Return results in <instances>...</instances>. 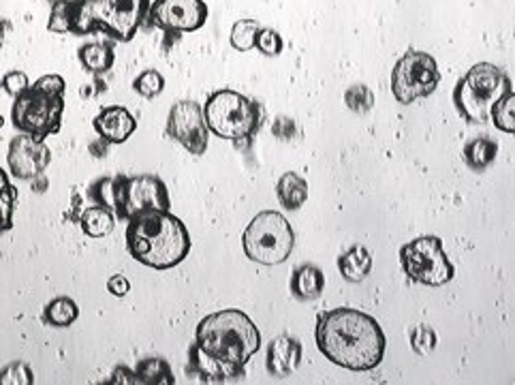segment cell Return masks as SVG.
Returning a JSON list of instances; mask_svg holds the SVG:
<instances>
[{
	"instance_id": "cell-1",
	"label": "cell",
	"mask_w": 515,
	"mask_h": 385,
	"mask_svg": "<svg viewBox=\"0 0 515 385\" xmlns=\"http://www.w3.org/2000/svg\"><path fill=\"white\" fill-rule=\"evenodd\" d=\"M261 347V332L246 313L225 309L204 317L189 347V371L204 383L238 381Z\"/></svg>"
},
{
	"instance_id": "cell-2",
	"label": "cell",
	"mask_w": 515,
	"mask_h": 385,
	"mask_svg": "<svg viewBox=\"0 0 515 385\" xmlns=\"http://www.w3.org/2000/svg\"><path fill=\"white\" fill-rule=\"evenodd\" d=\"M315 341L324 358L353 373L374 371L383 362L387 350L378 321L347 306L319 315Z\"/></svg>"
},
{
	"instance_id": "cell-3",
	"label": "cell",
	"mask_w": 515,
	"mask_h": 385,
	"mask_svg": "<svg viewBox=\"0 0 515 385\" xmlns=\"http://www.w3.org/2000/svg\"><path fill=\"white\" fill-rule=\"evenodd\" d=\"M127 251L152 270H171L189 257L192 240L184 223L169 210L129 218Z\"/></svg>"
},
{
	"instance_id": "cell-4",
	"label": "cell",
	"mask_w": 515,
	"mask_h": 385,
	"mask_svg": "<svg viewBox=\"0 0 515 385\" xmlns=\"http://www.w3.org/2000/svg\"><path fill=\"white\" fill-rule=\"evenodd\" d=\"M150 0H71V35L105 33L129 43L148 18Z\"/></svg>"
},
{
	"instance_id": "cell-5",
	"label": "cell",
	"mask_w": 515,
	"mask_h": 385,
	"mask_svg": "<svg viewBox=\"0 0 515 385\" xmlns=\"http://www.w3.org/2000/svg\"><path fill=\"white\" fill-rule=\"evenodd\" d=\"M204 118L210 133L227 139L236 145L253 142V138L261 131L265 121V107L242 92L222 88L212 92L204 106Z\"/></svg>"
},
{
	"instance_id": "cell-6",
	"label": "cell",
	"mask_w": 515,
	"mask_h": 385,
	"mask_svg": "<svg viewBox=\"0 0 515 385\" xmlns=\"http://www.w3.org/2000/svg\"><path fill=\"white\" fill-rule=\"evenodd\" d=\"M511 88V80L501 67L477 62L457 80L454 106L466 122L483 124L490 121V107Z\"/></svg>"
},
{
	"instance_id": "cell-7",
	"label": "cell",
	"mask_w": 515,
	"mask_h": 385,
	"mask_svg": "<svg viewBox=\"0 0 515 385\" xmlns=\"http://www.w3.org/2000/svg\"><path fill=\"white\" fill-rule=\"evenodd\" d=\"M293 227H291L287 216L276 210L259 212L242 233L244 255L254 263H285L293 253Z\"/></svg>"
},
{
	"instance_id": "cell-8",
	"label": "cell",
	"mask_w": 515,
	"mask_h": 385,
	"mask_svg": "<svg viewBox=\"0 0 515 385\" xmlns=\"http://www.w3.org/2000/svg\"><path fill=\"white\" fill-rule=\"evenodd\" d=\"M400 265L413 283L424 287H443L456 277V268L447 257L439 236H419L400 248Z\"/></svg>"
},
{
	"instance_id": "cell-9",
	"label": "cell",
	"mask_w": 515,
	"mask_h": 385,
	"mask_svg": "<svg viewBox=\"0 0 515 385\" xmlns=\"http://www.w3.org/2000/svg\"><path fill=\"white\" fill-rule=\"evenodd\" d=\"M113 215L121 221L148 215L156 210H169V191L159 176H113Z\"/></svg>"
},
{
	"instance_id": "cell-10",
	"label": "cell",
	"mask_w": 515,
	"mask_h": 385,
	"mask_svg": "<svg viewBox=\"0 0 515 385\" xmlns=\"http://www.w3.org/2000/svg\"><path fill=\"white\" fill-rule=\"evenodd\" d=\"M65 97H51L28 86L22 95L13 98L12 121L20 133L33 135L36 139L56 135L62 127Z\"/></svg>"
},
{
	"instance_id": "cell-11",
	"label": "cell",
	"mask_w": 515,
	"mask_h": 385,
	"mask_svg": "<svg viewBox=\"0 0 515 385\" xmlns=\"http://www.w3.org/2000/svg\"><path fill=\"white\" fill-rule=\"evenodd\" d=\"M441 84V71L434 56L428 51L409 50L394 65L392 71V92L395 101L402 106L430 97Z\"/></svg>"
},
{
	"instance_id": "cell-12",
	"label": "cell",
	"mask_w": 515,
	"mask_h": 385,
	"mask_svg": "<svg viewBox=\"0 0 515 385\" xmlns=\"http://www.w3.org/2000/svg\"><path fill=\"white\" fill-rule=\"evenodd\" d=\"M207 4L204 0H154L148 9V24L169 35L195 33L207 22Z\"/></svg>"
},
{
	"instance_id": "cell-13",
	"label": "cell",
	"mask_w": 515,
	"mask_h": 385,
	"mask_svg": "<svg viewBox=\"0 0 515 385\" xmlns=\"http://www.w3.org/2000/svg\"><path fill=\"white\" fill-rule=\"evenodd\" d=\"M168 135L174 142L184 145L191 154H206L210 142V129L204 118V107L197 101H180L169 109Z\"/></svg>"
},
{
	"instance_id": "cell-14",
	"label": "cell",
	"mask_w": 515,
	"mask_h": 385,
	"mask_svg": "<svg viewBox=\"0 0 515 385\" xmlns=\"http://www.w3.org/2000/svg\"><path fill=\"white\" fill-rule=\"evenodd\" d=\"M51 163V150L43 139H36L33 135H18L12 139L7 153V165L13 178L33 180L41 176Z\"/></svg>"
},
{
	"instance_id": "cell-15",
	"label": "cell",
	"mask_w": 515,
	"mask_h": 385,
	"mask_svg": "<svg viewBox=\"0 0 515 385\" xmlns=\"http://www.w3.org/2000/svg\"><path fill=\"white\" fill-rule=\"evenodd\" d=\"M92 127H95L98 138L105 139L107 144L118 145L127 142L137 131V121H135V116L127 107L109 106L97 114Z\"/></svg>"
},
{
	"instance_id": "cell-16",
	"label": "cell",
	"mask_w": 515,
	"mask_h": 385,
	"mask_svg": "<svg viewBox=\"0 0 515 385\" xmlns=\"http://www.w3.org/2000/svg\"><path fill=\"white\" fill-rule=\"evenodd\" d=\"M301 342L298 338L283 334L276 336L268 347V358H265V366L272 377L285 379L293 374L300 368L301 362Z\"/></svg>"
},
{
	"instance_id": "cell-17",
	"label": "cell",
	"mask_w": 515,
	"mask_h": 385,
	"mask_svg": "<svg viewBox=\"0 0 515 385\" xmlns=\"http://www.w3.org/2000/svg\"><path fill=\"white\" fill-rule=\"evenodd\" d=\"M325 291V274L319 265L304 263L291 277V295L300 302L321 298Z\"/></svg>"
},
{
	"instance_id": "cell-18",
	"label": "cell",
	"mask_w": 515,
	"mask_h": 385,
	"mask_svg": "<svg viewBox=\"0 0 515 385\" xmlns=\"http://www.w3.org/2000/svg\"><path fill=\"white\" fill-rule=\"evenodd\" d=\"M338 270L348 283H362L372 270V253L362 244H355L338 257Z\"/></svg>"
},
{
	"instance_id": "cell-19",
	"label": "cell",
	"mask_w": 515,
	"mask_h": 385,
	"mask_svg": "<svg viewBox=\"0 0 515 385\" xmlns=\"http://www.w3.org/2000/svg\"><path fill=\"white\" fill-rule=\"evenodd\" d=\"M276 197L285 210H300L308 200V182L295 171H285L276 182Z\"/></svg>"
},
{
	"instance_id": "cell-20",
	"label": "cell",
	"mask_w": 515,
	"mask_h": 385,
	"mask_svg": "<svg viewBox=\"0 0 515 385\" xmlns=\"http://www.w3.org/2000/svg\"><path fill=\"white\" fill-rule=\"evenodd\" d=\"M77 59H80L84 71L92 73V75H105V73L113 67L116 54H113L112 43L90 41V43L82 45V48L77 50Z\"/></svg>"
},
{
	"instance_id": "cell-21",
	"label": "cell",
	"mask_w": 515,
	"mask_h": 385,
	"mask_svg": "<svg viewBox=\"0 0 515 385\" xmlns=\"http://www.w3.org/2000/svg\"><path fill=\"white\" fill-rule=\"evenodd\" d=\"M498 157V142L490 138H475L471 139L462 150V161L471 171L481 174L486 171Z\"/></svg>"
},
{
	"instance_id": "cell-22",
	"label": "cell",
	"mask_w": 515,
	"mask_h": 385,
	"mask_svg": "<svg viewBox=\"0 0 515 385\" xmlns=\"http://www.w3.org/2000/svg\"><path fill=\"white\" fill-rule=\"evenodd\" d=\"M77 223H80L82 232H84L88 238H103L107 236V233H112L113 227H116V215H113V210H109V208L95 204L84 208V210L80 212Z\"/></svg>"
},
{
	"instance_id": "cell-23",
	"label": "cell",
	"mask_w": 515,
	"mask_h": 385,
	"mask_svg": "<svg viewBox=\"0 0 515 385\" xmlns=\"http://www.w3.org/2000/svg\"><path fill=\"white\" fill-rule=\"evenodd\" d=\"M137 374V383L145 385H174L176 377L171 371L169 362L163 358H145L135 366Z\"/></svg>"
},
{
	"instance_id": "cell-24",
	"label": "cell",
	"mask_w": 515,
	"mask_h": 385,
	"mask_svg": "<svg viewBox=\"0 0 515 385\" xmlns=\"http://www.w3.org/2000/svg\"><path fill=\"white\" fill-rule=\"evenodd\" d=\"M77 317H80V306L66 295L48 302L43 309V321L51 327H69L75 324Z\"/></svg>"
},
{
	"instance_id": "cell-25",
	"label": "cell",
	"mask_w": 515,
	"mask_h": 385,
	"mask_svg": "<svg viewBox=\"0 0 515 385\" xmlns=\"http://www.w3.org/2000/svg\"><path fill=\"white\" fill-rule=\"evenodd\" d=\"M15 201H18V189L9 180V174L0 168V233L9 232L13 227Z\"/></svg>"
},
{
	"instance_id": "cell-26",
	"label": "cell",
	"mask_w": 515,
	"mask_h": 385,
	"mask_svg": "<svg viewBox=\"0 0 515 385\" xmlns=\"http://www.w3.org/2000/svg\"><path fill=\"white\" fill-rule=\"evenodd\" d=\"M490 118H492L494 127H496L498 131L509 133V135L515 131V92H513V88L511 90L504 92V95L490 107Z\"/></svg>"
},
{
	"instance_id": "cell-27",
	"label": "cell",
	"mask_w": 515,
	"mask_h": 385,
	"mask_svg": "<svg viewBox=\"0 0 515 385\" xmlns=\"http://www.w3.org/2000/svg\"><path fill=\"white\" fill-rule=\"evenodd\" d=\"M261 30V24L259 20L253 18H242L233 24L231 35H229V41H231L233 50L238 51H248L254 48V39H257V33Z\"/></svg>"
},
{
	"instance_id": "cell-28",
	"label": "cell",
	"mask_w": 515,
	"mask_h": 385,
	"mask_svg": "<svg viewBox=\"0 0 515 385\" xmlns=\"http://www.w3.org/2000/svg\"><path fill=\"white\" fill-rule=\"evenodd\" d=\"M345 106L353 114H368L374 107V95L366 84H353L345 90Z\"/></svg>"
},
{
	"instance_id": "cell-29",
	"label": "cell",
	"mask_w": 515,
	"mask_h": 385,
	"mask_svg": "<svg viewBox=\"0 0 515 385\" xmlns=\"http://www.w3.org/2000/svg\"><path fill=\"white\" fill-rule=\"evenodd\" d=\"M133 90L145 98L159 97L165 90L163 73H159L156 69H145L144 73H139L133 82Z\"/></svg>"
},
{
	"instance_id": "cell-30",
	"label": "cell",
	"mask_w": 515,
	"mask_h": 385,
	"mask_svg": "<svg viewBox=\"0 0 515 385\" xmlns=\"http://www.w3.org/2000/svg\"><path fill=\"white\" fill-rule=\"evenodd\" d=\"M48 30L59 35L71 33V0H54V3H51Z\"/></svg>"
},
{
	"instance_id": "cell-31",
	"label": "cell",
	"mask_w": 515,
	"mask_h": 385,
	"mask_svg": "<svg viewBox=\"0 0 515 385\" xmlns=\"http://www.w3.org/2000/svg\"><path fill=\"white\" fill-rule=\"evenodd\" d=\"M436 342H439V338H436V332L432 330L430 326L421 324L415 327L413 334H410V347H413V351L421 358L430 356V353L436 350Z\"/></svg>"
},
{
	"instance_id": "cell-32",
	"label": "cell",
	"mask_w": 515,
	"mask_h": 385,
	"mask_svg": "<svg viewBox=\"0 0 515 385\" xmlns=\"http://www.w3.org/2000/svg\"><path fill=\"white\" fill-rule=\"evenodd\" d=\"M254 48L261 51L263 56H280L283 54L285 41L274 28H263L261 26V30L257 33V39H254Z\"/></svg>"
},
{
	"instance_id": "cell-33",
	"label": "cell",
	"mask_w": 515,
	"mask_h": 385,
	"mask_svg": "<svg viewBox=\"0 0 515 385\" xmlns=\"http://www.w3.org/2000/svg\"><path fill=\"white\" fill-rule=\"evenodd\" d=\"M112 176H105V178H98L88 186V200L95 201L97 206L109 208L113 210V191H112Z\"/></svg>"
},
{
	"instance_id": "cell-34",
	"label": "cell",
	"mask_w": 515,
	"mask_h": 385,
	"mask_svg": "<svg viewBox=\"0 0 515 385\" xmlns=\"http://www.w3.org/2000/svg\"><path fill=\"white\" fill-rule=\"evenodd\" d=\"M0 383H13V385H33L35 374L30 371L28 364L13 362L0 371Z\"/></svg>"
},
{
	"instance_id": "cell-35",
	"label": "cell",
	"mask_w": 515,
	"mask_h": 385,
	"mask_svg": "<svg viewBox=\"0 0 515 385\" xmlns=\"http://www.w3.org/2000/svg\"><path fill=\"white\" fill-rule=\"evenodd\" d=\"M28 86H30L28 75H26L24 71H9V73H4L3 80H0V88H3V90L13 98L18 95H22Z\"/></svg>"
},
{
	"instance_id": "cell-36",
	"label": "cell",
	"mask_w": 515,
	"mask_h": 385,
	"mask_svg": "<svg viewBox=\"0 0 515 385\" xmlns=\"http://www.w3.org/2000/svg\"><path fill=\"white\" fill-rule=\"evenodd\" d=\"M33 86L36 88V90L45 92V95H51V97H65V90H66L65 77L56 75V73H50V75L39 77V80H36Z\"/></svg>"
},
{
	"instance_id": "cell-37",
	"label": "cell",
	"mask_w": 515,
	"mask_h": 385,
	"mask_svg": "<svg viewBox=\"0 0 515 385\" xmlns=\"http://www.w3.org/2000/svg\"><path fill=\"white\" fill-rule=\"evenodd\" d=\"M272 133L280 142H291L298 135V124L291 116H276L272 122Z\"/></svg>"
},
{
	"instance_id": "cell-38",
	"label": "cell",
	"mask_w": 515,
	"mask_h": 385,
	"mask_svg": "<svg viewBox=\"0 0 515 385\" xmlns=\"http://www.w3.org/2000/svg\"><path fill=\"white\" fill-rule=\"evenodd\" d=\"M107 291L112 295H116V298H124V295L131 291V283H129V279L122 277V274H113V277H109L107 280Z\"/></svg>"
},
{
	"instance_id": "cell-39",
	"label": "cell",
	"mask_w": 515,
	"mask_h": 385,
	"mask_svg": "<svg viewBox=\"0 0 515 385\" xmlns=\"http://www.w3.org/2000/svg\"><path fill=\"white\" fill-rule=\"evenodd\" d=\"M107 383H137V374L131 368L127 366H118L116 371L112 373V379H107Z\"/></svg>"
},
{
	"instance_id": "cell-40",
	"label": "cell",
	"mask_w": 515,
	"mask_h": 385,
	"mask_svg": "<svg viewBox=\"0 0 515 385\" xmlns=\"http://www.w3.org/2000/svg\"><path fill=\"white\" fill-rule=\"evenodd\" d=\"M109 145H112V144H107L105 139L98 138V139H95V142H90V145H88V150H90V154L95 159H103V157H107Z\"/></svg>"
},
{
	"instance_id": "cell-41",
	"label": "cell",
	"mask_w": 515,
	"mask_h": 385,
	"mask_svg": "<svg viewBox=\"0 0 515 385\" xmlns=\"http://www.w3.org/2000/svg\"><path fill=\"white\" fill-rule=\"evenodd\" d=\"M103 90H107V86L98 84L97 88H92V84H84V86H82L80 95H82V97H84V98H90V97H97V95H98V92H103Z\"/></svg>"
},
{
	"instance_id": "cell-42",
	"label": "cell",
	"mask_w": 515,
	"mask_h": 385,
	"mask_svg": "<svg viewBox=\"0 0 515 385\" xmlns=\"http://www.w3.org/2000/svg\"><path fill=\"white\" fill-rule=\"evenodd\" d=\"M35 182H33V191L35 192H45L48 191V178H45L43 174L41 176H36V178H33Z\"/></svg>"
},
{
	"instance_id": "cell-43",
	"label": "cell",
	"mask_w": 515,
	"mask_h": 385,
	"mask_svg": "<svg viewBox=\"0 0 515 385\" xmlns=\"http://www.w3.org/2000/svg\"><path fill=\"white\" fill-rule=\"evenodd\" d=\"M4 28H7V22H3V20H0V39L4 36Z\"/></svg>"
},
{
	"instance_id": "cell-44",
	"label": "cell",
	"mask_w": 515,
	"mask_h": 385,
	"mask_svg": "<svg viewBox=\"0 0 515 385\" xmlns=\"http://www.w3.org/2000/svg\"><path fill=\"white\" fill-rule=\"evenodd\" d=\"M3 124H4V118H3V116H0V127H3Z\"/></svg>"
}]
</instances>
